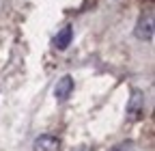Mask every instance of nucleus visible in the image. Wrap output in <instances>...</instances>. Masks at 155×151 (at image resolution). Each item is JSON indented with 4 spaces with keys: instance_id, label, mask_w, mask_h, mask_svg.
<instances>
[{
    "instance_id": "nucleus-1",
    "label": "nucleus",
    "mask_w": 155,
    "mask_h": 151,
    "mask_svg": "<svg viewBox=\"0 0 155 151\" xmlns=\"http://www.w3.org/2000/svg\"><path fill=\"white\" fill-rule=\"evenodd\" d=\"M144 93L140 89H134L131 91V97L127 102V119L129 121H140L144 119Z\"/></svg>"
},
{
    "instance_id": "nucleus-2",
    "label": "nucleus",
    "mask_w": 155,
    "mask_h": 151,
    "mask_svg": "<svg viewBox=\"0 0 155 151\" xmlns=\"http://www.w3.org/2000/svg\"><path fill=\"white\" fill-rule=\"evenodd\" d=\"M71 93H73V78H71V76H63V78L56 82V86H54V97H56V102H58V104L67 102V99L71 97Z\"/></svg>"
},
{
    "instance_id": "nucleus-3",
    "label": "nucleus",
    "mask_w": 155,
    "mask_h": 151,
    "mask_svg": "<svg viewBox=\"0 0 155 151\" xmlns=\"http://www.w3.org/2000/svg\"><path fill=\"white\" fill-rule=\"evenodd\" d=\"M153 32H155L153 30V15L147 13V15H142L138 20V24H136V37H138L140 41H151Z\"/></svg>"
},
{
    "instance_id": "nucleus-4",
    "label": "nucleus",
    "mask_w": 155,
    "mask_h": 151,
    "mask_svg": "<svg viewBox=\"0 0 155 151\" xmlns=\"http://www.w3.org/2000/svg\"><path fill=\"white\" fill-rule=\"evenodd\" d=\"M35 151H61V140H58L56 136L52 134H43V136H39L32 145Z\"/></svg>"
},
{
    "instance_id": "nucleus-5",
    "label": "nucleus",
    "mask_w": 155,
    "mask_h": 151,
    "mask_svg": "<svg viewBox=\"0 0 155 151\" xmlns=\"http://www.w3.org/2000/svg\"><path fill=\"white\" fill-rule=\"evenodd\" d=\"M71 39H73V28L65 26V28L58 30V35L54 37V48L56 50H67L71 45Z\"/></svg>"
},
{
    "instance_id": "nucleus-6",
    "label": "nucleus",
    "mask_w": 155,
    "mask_h": 151,
    "mask_svg": "<svg viewBox=\"0 0 155 151\" xmlns=\"http://www.w3.org/2000/svg\"><path fill=\"white\" fill-rule=\"evenodd\" d=\"M131 149H134V145H131V143H121V145L112 147L110 151H131Z\"/></svg>"
}]
</instances>
